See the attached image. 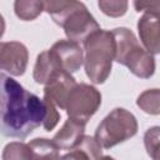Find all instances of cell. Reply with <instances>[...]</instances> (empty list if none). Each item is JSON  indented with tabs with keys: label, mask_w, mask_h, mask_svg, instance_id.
Wrapping results in <instances>:
<instances>
[{
	"label": "cell",
	"mask_w": 160,
	"mask_h": 160,
	"mask_svg": "<svg viewBox=\"0 0 160 160\" xmlns=\"http://www.w3.org/2000/svg\"><path fill=\"white\" fill-rule=\"evenodd\" d=\"M68 154L62 155V159H86V160H95L101 159L102 156V148L96 141L94 136L82 135L80 141L70 149Z\"/></svg>",
	"instance_id": "13"
},
{
	"label": "cell",
	"mask_w": 160,
	"mask_h": 160,
	"mask_svg": "<svg viewBox=\"0 0 160 160\" xmlns=\"http://www.w3.org/2000/svg\"><path fill=\"white\" fill-rule=\"evenodd\" d=\"M44 10V0H15V15L22 21L35 20Z\"/></svg>",
	"instance_id": "15"
},
{
	"label": "cell",
	"mask_w": 160,
	"mask_h": 160,
	"mask_svg": "<svg viewBox=\"0 0 160 160\" xmlns=\"http://www.w3.org/2000/svg\"><path fill=\"white\" fill-rule=\"evenodd\" d=\"M85 125L86 122L74 119V118H68V120L64 122L61 129L54 135L52 141L56 144L59 149L62 150H70L72 149L82 138L85 132Z\"/></svg>",
	"instance_id": "11"
},
{
	"label": "cell",
	"mask_w": 160,
	"mask_h": 160,
	"mask_svg": "<svg viewBox=\"0 0 160 160\" xmlns=\"http://www.w3.org/2000/svg\"><path fill=\"white\" fill-rule=\"evenodd\" d=\"M84 68L92 84H104L112 68L115 55L114 35L109 30H96L84 41Z\"/></svg>",
	"instance_id": "3"
},
{
	"label": "cell",
	"mask_w": 160,
	"mask_h": 160,
	"mask_svg": "<svg viewBox=\"0 0 160 160\" xmlns=\"http://www.w3.org/2000/svg\"><path fill=\"white\" fill-rule=\"evenodd\" d=\"M62 70L68 72L78 71L84 62V50L74 40H58L50 49Z\"/></svg>",
	"instance_id": "8"
},
{
	"label": "cell",
	"mask_w": 160,
	"mask_h": 160,
	"mask_svg": "<svg viewBox=\"0 0 160 160\" xmlns=\"http://www.w3.org/2000/svg\"><path fill=\"white\" fill-rule=\"evenodd\" d=\"M61 71H65L59 65L58 60L54 58L50 50H45L40 52L36 58L32 78L36 84L46 85L49 81H51L56 75H59Z\"/></svg>",
	"instance_id": "12"
},
{
	"label": "cell",
	"mask_w": 160,
	"mask_h": 160,
	"mask_svg": "<svg viewBox=\"0 0 160 160\" xmlns=\"http://www.w3.org/2000/svg\"><path fill=\"white\" fill-rule=\"evenodd\" d=\"M138 31L144 48L156 55L160 52V28L159 15L145 12L138 21Z\"/></svg>",
	"instance_id": "9"
},
{
	"label": "cell",
	"mask_w": 160,
	"mask_h": 160,
	"mask_svg": "<svg viewBox=\"0 0 160 160\" xmlns=\"http://www.w3.org/2000/svg\"><path fill=\"white\" fill-rule=\"evenodd\" d=\"M160 92L159 89H149L141 92L136 99V105L146 114L159 115L160 112Z\"/></svg>",
	"instance_id": "16"
},
{
	"label": "cell",
	"mask_w": 160,
	"mask_h": 160,
	"mask_svg": "<svg viewBox=\"0 0 160 160\" xmlns=\"http://www.w3.org/2000/svg\"><path fill=\"white\" fill-rule=\"evenodd\" d=\"M98 5L106 16L121 18L128 11L129 0H98Z\"/></svg>",
	"instance_id": "18"
},
{
	"label": "cell",
	"mask_w": 160,
	"mask_h": 160,
	"mask_svg": "<svg viewBox=\"0 0 160 160\" xmlns=\"http://www.w3.org/2000/svg\"><path fill=\"white\" fill-rule=\"evenodd\" d=\"M132 4H134V9L138 12L144 11V12L159 15L160 0H132Z\"/></svg>",
	"instance_id": "21"
},
{
	"label": "cell",
	"mask_w": 160,
	"mask_h": 160,
	"mask_svg": "<svg viewBox=\"0 0 160 160\" xmlns=\"http://www.w3.org/2000/svg\"><path fill=\"white\" fill-rule=\"evenodd\" d=\"M136 132L138 120L134 114L124 108H116L101 120L94 138L102 149H111L135 136Z\"/></svg>",
	"instance_id": "5"
},
{
	"label": "cell",
	"mask_w": 160,
	"mask_h": 160,
	"mask_svg": "<svg viewBox=\"0 0 160 160\" xmlns=\"http://www.w3.org/2000/svg\"><path fill=\"white\" fill-rule=\"evenodd\" d=\"M44 10L64 29L69 40L82 42L100 29L95 18L80 0H44Z\"/></svg>",
	"instance_id": "2"
},
{
	"label": "cell",
	"mask_w": 160,
	"mask_h": 160,
	"mask_svg": "<svg viewBox=\"0 0 160 160\" xmlns=\"http://www.w3.org/2000/svg\"><path fill=\"white\" fill-rule=\"evenodd\" d=\"M5 28H6V25H5L4 16L0 14V39L2 38V35H4V32H5Z\"/></svg>",
	"instance_id": "22"
},
{
	"label": "cell",
	"mask_w": 160,
	"mask_h": 160,
	"mask_svg": "<svg viewBox=\"0 0 160 160\" xmlns=\"http://www.w3.org/2000/svg\"><path fill=\"white\" fill-rule=\"evenodd\" d=\"M101 105V94L100 91L85 82L75 84L69 91L65 109L69 118H74L88 122L90 118L99 110Z\"/></svg>",
	"instance_id": "6"
},
{
	"label": "cell",
	"mask_w": 160,
	"mask_h": 160,
	"mask_svg": "<svg viewBox=\"0 0 160 160\" xmlns=\"http://www.w3.org/2000/svg\"><path fill=\"white\" fill-rule=\"evenodd\" d=\"M45 104L16 80L0 71V132L8 138L25 139L45 118Z\"/></svg>",
	"instance_id": "1"
},
{
	"label": "cell",
	"mask_w": 160,
	"mask_h": 160,
	"mask_svg": "<svg viewBox=\"0 0 160 160\" xmlns=\"http://www.w3.org/2000/svg\"><path fill=\"white\" fill-rule=\"evenodd\" d=\"M42 101H44V104H45V110H46V112H45V118H44L41 125L44 126V129H45L46 131H51V130L58 125V122H59V120H60V114H59V111L56 110V105H55L50 99L44 98Z\"/></svg>",
	"instance_id": "20"
},
{
	"label": "cell",
	"mask_w": 160,
	"mask_h": 160,
	"mask_svg": "<svg viewBox=\"0 0 160 160\" xmlns=\"http://www.w3.org/2000/svg\"><path fill=\"white\" fill-rule=\"evenodd\" d=\"M31 158L32 159H58L59 158V148L52 141V139L45 138H36L28 142Z\"/></svg>",
	"instance_id": "14"
},
{
	"label": "cell",
	"mask_w": 160,
	"mask_h": 160,
	"mask_svg": "<svg viewBox=\"0 0 160 160\" xmlns=\"http://www.w3.org/2000/svg\"><path fill=\"white\" fill-rule=\"evenodd\" d=\"M115 41L114 60L126 66L140 79H150L155 72V59L151 52L140 46L134 32L128 28L111 30Z\"/></svg>",
	"instance_id": "4"
},
{
	"label": "cell",
	"mask_w": 160,
	"mask_h": 160,
	"mask_svg": "<svg viewBox=\"0 0 160 160\" xmlns=\"http://www.w3.org/2000/svg\"><path fill=\"white\" fill-rule=\"evenodd\" d=\"M29 62L28 48L20 41L0 42V70L12 76L24 75Z\"/></svg>",
	"instance_id": "7"
},
{
	"label": "cell",
	"mask_w": 160,
	"mask_h": 160,
	"mask_svg": "<svg viewBox=\"0 0 160 160\" xmlns=\"http://www.w3.org/2000/svg\"><path fill=\"white\" fill-rule=\"evenodd\" d=\"M159 140H160V128L159 126H152L146 130L144 135V145L145 149L154 160L159 158Z\"/></svg>",
	"instance_id": "19"
},
{
	"label": "cell",
	"mask_w": 160,
	"mask_h": 160,
	"mask_svg": "<svg viewBox=\"0 0 160 160\" xmlns=\"http://www.w3.org/2000/svg\"><path fill=\"white\" fill-rule=\"evenodd\" d=\"M1 158L4 160H28L31 158V151L28 144L21 141L9 142L2 151Z\"/></svg>",
	"instance_id": "17"
},
{
	"label": "cell",
	"mask_w": 160,
	"mask_h": 160,
	"mask_svg": "<svg viewBox=\"0 0 160 160\" xmlns=\"http://www.w3.org/2000/svg\"><path fill=\"white\" fill-rule=\"evenodd\" d=\"M75 84L76 81L70 72L61 71L59 75H56L51 81H49L45 85L44 98L50 99L58 108L64 110L69 91Z\"/></svg>",
	"instance_id": "10"
}]
</instances>
